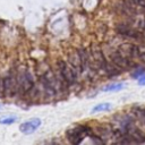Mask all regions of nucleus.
I'll return each instance as SVG.
<instances>
[{
	"label": "nucleus",
	"mask_w": 145,
	"mask_h": 145,
	"mask_svg": "<svg viewBox=\"0 0 145 145\" xmlns=\"http://www.w3.org/2000/svg\"><path fill=\"white\" fill-rule=\"evenodd\" d=\"M117 32L122 35V36H127V37H139V33L135 29H133L131 27H129L126 24H121L117 26Z\"/></svg>",
	"instance_id": "nucleus-7"
},
{
	"label": "nucleus",
	"mask_w": 145,
	"mask_h": 145,
	"mask_svg": "<svg viewBox=\"0 0 145 145\" xmlns=\"http://www.w3.org/2000/svg\"><path fill=\"white\" fill-rule=\"evenodd\" d=\"M122 87H123V84H121V83H114V84L106 85L103 88V91L104 92H116V91H120Z\"/></svg>",
	"instance_id": "nucleus-10"
},
{
	"label": "nucleus",
	"mask_w": 145,
	"mask_h": 145,
	"mask_svg": "<svg viewBox=\"0 0 145 145\" xmlns=\"http://www.w3.org/2000/svg\"><path fill=\"white\" fill-rule=\"evenodd\" d=\"M89 133H91L89 128H87V127H85V126H79V127H77V128H74V129H70L69 131H67V138L69 139L70 143H72V144H78V143H80V142L84 139V137H85L87 134H89Z\"/></svg>",
	"instance_id": "nucleus-4"
},
{
	"label": "nucleus",
	"mask_w": 145,
	"mask_h": 145,
	"mask_svg": "<svg viewBox=\"0 0 145 145\" xmlns=\"http://www.w3.org/2000/svg\"><path fill=\"white\" fill-rule=\"evenodd\" d=\"M1 109H2V104L0 103V110H1Z\"/></svg>",
	"instance_id": "nucleus-14"
},
{
	"label": "nucleus",
	"mask_w": 145,
	"mask_h": 145,
	"mask_svg": "<svg viewBox=\"0 0 145 145\" xmlns=\"http://www.w3.org/2000/svg\"><path fill=\"white\" fill-rule=\"evenodd\" d=\"M41 126V120L39 118H33L28 121H25L23 122L20 126H19V130L25 134V135H28V134H32L34 133L39 127Z\"/></svg>",
	"instance_id": "nucleus-6"
},
{
	"label": "nucleus",
	"mask_w": 145,
	"mask_h": 145,
	"mask_svg": "<svg viewBox=\"0 0 145 145\" xmlns=\"http://www.w3.org/2000/svg\"><path fill=\"white\" fill-rule=\"evenodd\" d=\"M17 85H18V91L22 93H27L32 91L34 86V80H33L32 75L28 71L20 72L17 76Z\"/></svg>",
	"instance_id": "nucleus-3"
},
{
	"label": "nucleus",
	"mask_w": 145,
	"mask_h": 145,
	"mask_svg": "<svg viewBox=\"0 0 145 145\" xmlns=\"http://www.w3.org/2000/svg\"><path fill=\"white\" fill-rule=\"evenodd\" d=\"M110 60L120 70H122V69H129V68L134 67V63L129 60V58L128 57H125L119 51H112L110 53Z\"/></svg>",
	"instance_id": "nucleus-2"
},
{
	"label": "nucleus",
	"mask_w": 145,
	"mask_h": 145,
	"mask_svg": "<svg viewBox=\"0 0 145 145\" xmlns=\"http://www.w3.org/2000/svg\"><path fill=\"white\" fill-rule=\"evenodd\" d=\"M17 121V117L15 116H3L0 117V123L1 125H11Z\"/></svg>",
	"instance_id": "nucleus-11"
},
{
	"label": "nucleus",
	"mask_w": 145,
	"mask_h": 145,
	"mask_svg": "<svg viewBox=\"0 0 145 145\" xmlns=\"http://www.w3.org/2000/svg\"><path fill=\"white\" fill-rule=\"evenodd\" d=\"M69 63L75 68V70L79 74H82L84 70H83V65H82V60L79 58V54L78 52H74L69 56Z\"/></svg>",
	"instance_id": "nucleus-8"
},
{
	"label": "nucleus",
	"mask_w": 145,
	"mask_h": 145,
	"mask_svg": "<svg viewBox=\"0 0 145 145\" xmlns=\"http://www.w3.org/2000/svg\"><path fill=\"white\" fill-rule=\"evenodd\" d=\"M110 108H111V104H110V103H101V104L95 105V106L92 109V113L103 112V111H109Z\"/></svg>",
	"instance_id": "nucleus-9"
},
{
	"label": "nucleus",
	"mask_w": 145,
	"mask_h": 145,
	"mask_svg": "<svg viewBox=\"0 0 145 145\" xmlns=\"http://www.w3.org/2000/svg\"><path fill=\"white\" fill-rule=\"evenodd\" d=\"M58 69H59L58 80H59L61 88H67L74 84H76L78 72L75 70V68L70 63H67L66 61L61 60L58 63Z\"/></svg>",
	"instance_id": "nucleus-1"
},
{
	"label": "nucleus",
	"mask_w": 145,
	"mask_h": 145,
	"mask_svg": "<svg viewBox=\"0 0 145 145\" xmlns=\"http://www.w3.org/2000/svg\"><path fill=\"white\" fill-rule=\"evenodd\" d=\"M18 92L17 78H15L11 74H9L3 79V93L7 95H14Z\"/></svg>",
	"instance_id": "nucleus-5"
},
{
	"label": "nucleus",
	"mask_w": 145,
	"mask_h": 145,
	"mask_svg": "<svg viewBox=\"0 0 145 145\" xmlns=\"http://www.w3.org/2000/svg\"><path fill=\"white\" fill-rule=\"evenodd\" d=\"M138 84L139 85H145V72L140 77H138Z\"/></svg>",
	"instance_id": "nucleus-13"
},
{
	"label": "nucleus",
	"mask_w": 145,
	"mask_h": 145,
	"mask_svg": "<svg viewBox=\"0 0 145 145\" xmlns=\"http://www.w3.org/2000/svg\"><path fill=\"white\" fill-rule=\"evenodd\" d=\"M130 2L135 6H138V7H142L145 9V0H130Z\"/></svg>",
	"instance_id": "nucleus-12"
}]
</instances>
